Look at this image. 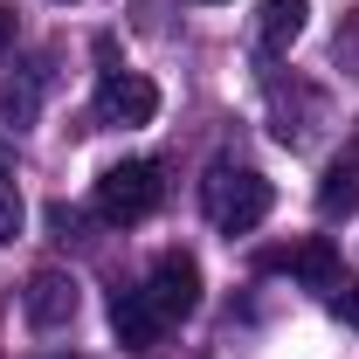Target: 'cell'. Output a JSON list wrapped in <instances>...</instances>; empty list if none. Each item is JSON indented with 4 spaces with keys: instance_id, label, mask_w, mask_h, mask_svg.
Returning a JSON list of instances; mask_svg holds the SVG:
<instances>
[{
    "instance_id": "8fae6325",
    "label": "cell",
    "mask_w": 359,
    "mask_h": 359,
    "mask_svg": "<svg viewBox=\"0 0 359 359\" xmlns=\"http://www.w3.org/2000/svg\"><path fill=\"white\" fill-rule=\"evenodd\" d=\"M21 187H14V166H7V152H0V242H14L21 235Z\"/></svg>"
},
{
    "instance_id": "7a4b0ae2",
    "label": "cell",
    "mask_w": 359,
    "mask_h": 359,
    "mask_svg": "<svg viewBox=\"0 0 359 359\" xmlns=\"http://www.w3.org/2000/svg\"><path fill=\"white\" fill-rule=\"evenodd\" d=\"M97 62H104V76H97V125H152L159 118V90L152 76H138V69H118V48L97 42Z\"/></svg>"
},
{
    "instance_id": "52a82bcc",
    "label": "cell",
    "mask_w": 359,
    "mask_h": 359,
    "mask_svg": "<svg viewBox=\"0 0 359 359\" xmlns=\"http://www.w3.org/2000/svg\"><path fill=\"white\" fill-rule=\"evenodd\" d=\"M318 215H325V222L359 215V152H339V159L325 166V180H318Z\"/></svg>"
},
{
    "instance_id": "6da1fadb",
    "label": "cell",
    "mask_w": 359,
    "mask_h": 359,
    "mask_svg": "<svg viewBox=\"0 0 359 359\" xmlns=\"http://www.w3.org/2000/svg\"><path fill=\"white\" fill-rule=\"evenodd\" d=\"M269 201H276V194H269V180L256 173V166H228V159H215L208 180H201V208H208V222L222 228V235L263 228Z\"/></svg>"
},
{
    "instance_id": "4fadbf2b",
    "label": "cell",
    "mask_w": 359,
    "mask_h": 359,
    "mask_svg": "<svg viewBox=\"0 0 359 359\" xmlns=\"http://www.w3.org/2000/svg\"><path fill=\"white\" fill-rule=\"evenodd\" d=\"M332 311H339V318H353V325H359V290H353V283H339V290H332Z\"/></svg>"
},
{
    "instance_id": "277c9868",
    "label": "cell",
    "mask_w": 359,
    "mask_h": 359,
    "mask_svg": "<svg viewBox=\"0 0 359 359\" xmlns=\"http://www.w3.org/2000/svg\"><path fill=\"white\" fill-rule=\"evenodd\" d=\"M145 297L159 304L166 325H173V318H194L201 311V263H194L187 249H166V256L152 263V276H145Z\"/></svg>"
},
{
    "instance_id": "5b68a950",
    "label": "cell",
    "mask_w": 359,
    "mask_h": 359,
    "mask_svg": "<svg viewBox=\"0 0 359 359\" xmlns=\"http://www.w3.org/2000/svg\"><path fill=\"white\" fill-rule=\"evenodd\" d=\"M76 304H83V283L69 276V269H35L28 276V290H21V311H28V325L35 332H62L69 318H76Z\"/></svg>"
},
{
    "instance_id": "5bb4252c",
    "label": "cell",
    "mask_w": 359,
    "mask_h": 359,
    "mask_svg": "<svg viewBox=\"0 0 359 359\" xmlns=\"http://www.w3.org/2000/svg\"><path fill=\"white\" fill-rule=\"evenodd\" d=\"M14 35H21V21H14V7H7V0H0V55H7V48H14Z\"/></svg>"
},
{
    "instance_id": "ba28073f",
    "label": "cell",
    "mask_w": 359,
    "mask_h": 359,
    "mask_svg": "<svg viewBox=\"0 0 359 359\" xmlns=\"http://www.w3.org/2000/svg\"><path fill=\"white\" fill-rule=\"evenodd\" d=\"M304 21H311V0H263V14H256V42L269 55H283V48L304 35Z\"/></svg>"
},
{
    "instance_id": "9c48e42d",
    "label": "cell",
    "mask_w": 359,
    "mask_h": 359,
    "mask_svg": "<svg viewBox=\"0 0 359 359\" xmlns=\"http://www.w3.org/2000/svg\"><path fill=\"white\" fill-rule=\"evenodd\" d=\"M290 269H297V276H304L311 290H325V297H332V290L346 283V276H339V256H332V242H325V235H311V242H304V249L290 256Z\"/></svg>"
},
{
    "instance_id": "3957f363",
    "label": "cell",
    "mask_w": 359,
    "mask_h": 359,
    "mask_svg": "<svg viewBox=\"0 0 359 359\" xmlns=\"http://www.w3.org/2000/svg\"><path fill=\"white\" fill-rule=\"evenodd\" d=\"M159 201H166V180H159L152 159H125V166H111V173L97 180V215H104L111 228L145 222Z\"/></svg>"
},
{
    "instance_id": "8992f818",
    "label": "cell",
    "mask_w": 359,
    "mask_h": 359,
    "mask_svg": "<svg viewBox=\"0 0 359 359\" xmlns=\"http://www.w3.org/2000/svg\"><path fill=\"white\" fill-rule=\"evenodd\" d=\"M111 332L125 339V353H152V346H159L166 318H159V304L145 297V283H138V290H118V297H111Z\"/></svg>"
},
{
    "instance_id": "30bf717a",
    "label": "cell",
    "mask_w": 359,
    "mask_h": 359,
    "mask_svg": "<svg viewBox=\"0 0 359 359\" xmlns=\"http://www.w3.org/2000/svg\"><path fill=\"white\" fill-rule=\"evenodd\" d=\"M42 83H48V69H28L21 83L7 76V90H0V111H7L14 125H28V118H35V97H42Z\"/></svg>"
},
{
    "instance_id": "7c38bea8",
    "label": "cell",
    "mask_w": 359,
    "mask_h": 359,
    "mask_svg": "<svg viewBox=\"0 0 359 359\" xmlns=\"http://www.w3.org/2000/svg\"><path fill=\"white\" fill-rule=\"evenodd\" d=\"M339 62L359 76V14H346V28H339Z\"/></svg>"
}]
</instances>
